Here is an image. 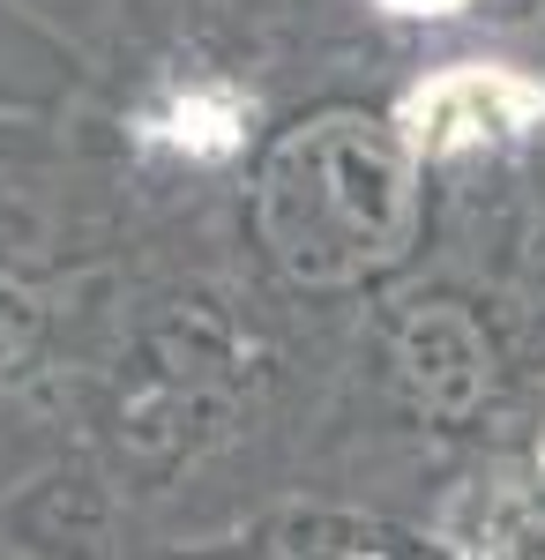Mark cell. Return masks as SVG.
I'll use <instances>...</instances> for the list:
<instances>
[{
  "mask_svg": "<svg viewBox=\"0 0 545 560\" xmlns=\"http://www.w3.org/2000/svg\"><path fill=\"white\" fill-rule=\"evenodd\" d=\"M396 15H449V8H463V0H389Z\"/></svg>",
  "mask_w": 545,
  "mask_h": 560,
  "instance_id": "2",
  "label": "cell"
},
{
  "mask_svg": "<svg viewBox=\"0 0 545 560\" xmlns=\"http://www.w3.org/2000/svg\"><path fill=\"white\" fill-rule=\"evenodd\" d=\"M538 113H545V83H531V75H515V68H449V75L411 90L404 128H411V150L456 158L471 142L531 128Z\"/></svg>",
  "mask_w": 545,
  "mask_h": 560,
  "instance_id": "1",
  "label": "cell"
}]
</instances>
